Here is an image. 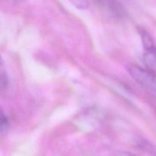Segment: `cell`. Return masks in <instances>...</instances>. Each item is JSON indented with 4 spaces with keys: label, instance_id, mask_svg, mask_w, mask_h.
Here are the masks:
<instances>
[{
    "label": "cell",
    "instance_id": "6da1fadb",
    "mask_svg": "<svg viewBox=\"0 0 156 156\" xmlns=\"http://www.w3.org/2000/svg\"><path fill=\"white\" fill-rule=\"evenodd\" d=\"M127 70L137 83L156 96V74L152 70L146 69L134 64L128 66Z\"/></svg>",
    "mask_w": 156,
    "mask_h": 156
},
{
    "label": "cell",
    "instance_id": "7a4b0ae2",
    "mask_svg": "<svg viewBox=\"0 0 156 156\" xmlns=\"http://www.w3.org/2000/svg\"><path fill=\"white\" fill-rule=\"evenodd\" d=\"M140 34L143 46V61L147 68L153 71L156 69V46L147 31L140 30Z\"/></svg>",
    "mask_w": 156,
    "mask_h": 156
},
{
    "label": "cell",
    "instance_id": "3957f363",
    "mask_svg": "<svg viewBox=\"0 0 156 156\" xmlns=\"http://www.w3.org/2000/svg\"><path fill=\"white\" fill-rule=\"evenodd\" d=\"M101 5L116 15H123V9L121 5L117 0H98Z\"/></svg>",
    "mask_w": 156,
    "mask_h": 156
},
{
    "label": "cell",
    "instance_id": "277c9868",
    "mask_svg": "<svg viewBox=\"0 0 156 156\" xmlns=\"http://www.w3.org/2000/svg\"><path fill=\"white\" fill-rule=\"evenodd\" d=\"M138 146L145 152L150 153L151 155H156V148L152 144L146 140H141L138 142Z\"/></svg>",
    "mask_w": 156,
    "mask_h": 156
},
{
    "label": "cell",
    "instance_id": "5b68a950",
    "mask_svg": "<svg viewBox=\"0 0 156 156\" xmlns=\"http://www.w3.org/2000/svg\"><path fill=\"white\" fill-rule=\"evenodd\" d=\"M75 7H76L79 9L85 10L88 8L89 3L88 0H69Z\"/></svg>",
    "mask_w": 156,
    "mask_h": 156
},
{
    "label": "cell",
    "instance_id": "8992f818",
    "mask_svg": "<svg viewBox=\"0 0 156 156\" xmlns=\"http://www.w3.org/2000/svg\"><path fill=\"white\" fill-rule=\"evenodd\" d=\"M0 83H1V89L2 91H5L8 88L9 85V79L6 73L5 72L4 69L2 66L1 68V75H0Z\"/></svg>",
    "mask_w": 156,
    "mask_h": 156
},
{
    "label": "cell",
    "instance_id": "52a82bcc",
    "mask_svg": "<svg viewBox=\"0 0 156 156\" xmlns=\"http://www.w3.org/2000/svg\"><path fill=\"white\" fill-rule=\"evenodd\" d=\"M0 120H1V133L2 134L6 133L9 129V120H8V117L5 115L4 113L2 111L1 113V117H0Z\"/></svg>",
    "mask_w": 156,
    "mask_h": 156
},
{
    "label": "cell",
    "instance_id": "ba28073f",
    "mask_svg": "<svg viewBox=\"0 0 156 156\" xmlns=\"http://www.w3.org/2000/svg\"><path fill=\"white\" fill-rule=\"evenodd\" d=\"M115 156H135L133 154L129 153V152H119L116 154Z\"/></svg>",
    "mask_w": 156,
    "mask_h": 156
}]
</instances>
